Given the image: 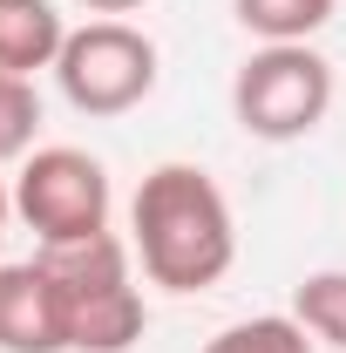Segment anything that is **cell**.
<instances>
[{
  "mask_svg": "<svg viewBox=\"0 0 346 353\" xmlns=\"http://www.w3.org/2000/svg\"><path fill=\"white\" fill-rule=\"evenodd\" d=\"M88 14H102V21H116V14H136V7H150V0H82Z\"/></svg>",
  "mask_w": 346,
  "mask_h": 353,
  "instance_id": "obj_12",
  "label": "cell"
},
{
  "mask_svg": "<svg viewBox=\"0 0 346 353\" xmlns=\"http://www.w3.org/2000/svg\"><path fill=\"white\" fill-rule=\"evenodd\" d=\"M231 116L258 143H299L333 116V61L312 41H258L231 75Z\"/></svg>",
  "mask_w": 346,
  "mask_h": 353,
  "instance_id": "obj_3",
  "label": "cell"
},
{
  "mask_svg": "<svg viewBox=\"0 0 346 353\" xmlns=\"http://www.w3.org/2000/svg\"><path fill=\"white\" fill-rule=\"evenodd\" d=\"M68 21L54 14V0H0V68L7 75H41L61 61Z\"/></svg>",
  "mask_w": 346,
  "mask_h": 353,
  "instance_id": "obj_7",
  "label": "cell"
},
{
  "mask_svg": "<svg viewBox=\"0 0 346 353\" xmlns=\"http://www.w3.org/2000/svg\"><path fill=\"white\" fill-rule=\"evenodd\" d=\"M109 170L75 150V143H48L34 157H21L14 170V218L28 224L41 245H82L109 231Z\"/></svg>",
  "mask_w": 346,
  "mask_h": 353,
  "instance_id": "obj_5",
  "label": "cell"
},
{
  "mask_svg": "<svg viewBox=\"0 0 346 353\" xmlns=\"http://www.w3.org/2000/svg\"><path fill=\"white\" fill-rule=\"evenodd\" d=\"M292 319H299L319 347H340L346 353V272H312V279H299Z\"/></svg>",
  "mask_w": 346,
  "mask_h": 353,
  "instance_id": "obj_9",
  "label": "cell"
},
{
  "mask_svg": "<svg viewBox=\"0 0 346 353\" xmlns=\"http://www.w3.org/2000/svg\"><path fill=\"white\" fill-rule=\"evenodd\" d=\"M156 68L163 54L156 41L130 28V21H88V28H68L61 41V61H54V82L68 95L75 116H130L156 95Z\"/></svg>",
  "mask_w": 346,
  "mask_h": 353,
  "instance_id": "obj_4",
  "label": "cell"
},
{
  "mask_svg": "<svg viewBox=\"0 0 346 353\" xmlns=\"http://www.w3.org/2000/svg\"><path fill=\"white\" fill-rule=\"evenodd\" d=\"M130 252L163 292H211L238 265V218L204 163H156L130 197Z\"/></svg>",
  "mask_w": 346,
  "mask_h": 353,
  "instance_id": "obj_1",
  "label": "cell"
},
{
  "mask_svg": "<svg viewBox=\"0 0 346 353\" xmlns=\"http://www.w3.org/2000/svg\"><path fill=\"white\" fill-rule=\"evenodd\" d=\"M34 136H41V95H34L28 75L0 68V170L34 157Z\"/></svg>",
  "mask_w": 346,
  "mask_h": 353,
  "instance_id": "obj_11",
  "label": "cell"
},
{
  "mask_svg": "<svg viewBox=\"0 0 346 353\" xmlns=\"http://www.w3.org/2000/svg\"><path fill=\"white\" fill-rule=\"evenodd\" d=\"M204 353H319V340L292 312H258V319H238L217 340H204Z\"/></svg>",
  "mask_w": 346,
  "mask_h": 353,
  "instance_id": "obj_10",
  "label": "cell"
},
{
  "mask_svg": "<svg viewBox=\"0 0 346 353\" xmlns=\"http://www.w3.org/2000/svg\"><path fill=\"white\" fill-rule=\"evenodd\" d=\"M0 353H68L61 299L41 259L7 265L0 259Z\"/></svg>",
  "mask_w": 346,
  "mask_h": 353,
  "instance_id": "obj_6",
  "label": "cell"
},
{
  "mask_svg": "<svg viewBox=\"0 0 346 353\" xmlns=\"http://www.w3.org/2000/svg\"><path fill=\"white\" fill-rule=\"evenodd\" d=\"M41 265L61 299L68 353H130L150 326L143 285L130 272V245L116 231L82 238V245H41Z\"/></svg>",
  "mask_w": 346,
  "mask_h": 353,
  "instance_id": "obj_2",
  "label": "cell"
},
{
  "mask_svg": "<svg viewBox=\"0 0 346 353\" xmlns=\"http://www.w3.org/2000/svg\"><path fill=\"white\" fill-rule=\"evenodd\" d=\"M7 224H14V190L0 183V245H7Z\"/></svg>",
  "mask_w": 346,
  "mask_h": 353,
  "instance_id": "obj_13",
  "label": "cell"
},
{
  "mask_svg": "<svg viewBox=\"0 0 346 353\" xmlns=\"http://www.w3.org/2000/svg\"><path fill=\"white\" fill-rule=\"evenodd\" d=\"M340 0H231L238 28L258 34V41H312L326 21H333Z\"/></svg>",
  "mask_w": 346,
  "mask_h": 353,
  "instance_id": "obj_8",
  "label": "cell"
}]
</instances>
